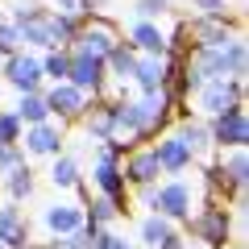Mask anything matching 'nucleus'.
Wrapping results in <instances>:
<instances>
[{"instance_id": "obj_3", "label": "nucleus", "mask_w": 249, "mask_h": 249, "mask_svg": "<svg viewBox=\"0 0 249 249\" xmlns=\"http://www.w3.org/2000/svg\"><path fill=\"white\" fill-rule=\"evenodd\" d=\"M208 137H212L216 145H229V150H245V142H249V124H245V112H241V104L216 116V124L208 129Z\"/></svg>"}, {"instance_id": "obj_29", "label": "nucleus", "mask_w": 249, "mask_h": 249, "mask_svg": "<svg viewBox=\"0 0 249 249\" xmlns=\"http://www.w3.org/2000/svg\"><path fill=\"white\" fill-rule=\"evenodd\" d=\"M17 42H21L17 25H0V50H4V54H17Z\"/></svg>"}, {"instance_id": "obj_12", "label": "nucleus", "mask_w": 249, "mask_h": 249, "mask_svg": "<svg viewBox=\"0 0 249 249\" xmlns=\"http://www.w3.org/2000/svg\"><path fill=\"white\" fill-rule=\"evenodd\" d=\"M91 178L100 183V191H104V196L112 199V204H124V175L116 170V162H112V158H104V154H100L96 175H91Z\"/></svg>"}, {"instance_id": "obj_24", "label": "nucleus", "mask_w": 249, "mask_h": 249, "mask_svg": "<svg viewBox=\"0 0 249 249\" xmlns=\"http://www.w3.org/2000/svg\"><path fill=\"white\" fill-rule=\"evenodd\" d=\"M50 183L54 187H75V183H79V166H75V158H58V162H54Z\"/></svg>"}, {"instance_id": "obj_17", "label": "nucleus", "mask_w": 249, "mask_h": 249, "mask_svg": "<svg viewBox=\"0 0 249 249\" xmlns=\"http://www.w3.org/2000/svg\"><path fill=\"white\" fill-rule=\"evenodd\" d=\"M216 178H224V183H232L241 191V187H245V150H232L229 158L220 154V170H216Z\"/></svg>"}, {"instance_id": "obj_20", "label": "nucleus", "mask_w": 249, "mask_h": 249, "mask_svg": "<svg viewBox=\"0 0 249 249\" xmlns=\"http://www.w3.org/2000/svg\"><path fill=\"white\" fill-rule=\"evenodd\" d=\"M46 116H50V108H46V96H37V91L21 96V104H17V121H25V124H42Z\"/></svg>"}, {"instance_id": "obj_1", "label": "nucleus", "mask_w": 249, "mask_h": 249, "mask_svg": "<svg viewBox=\"0 0 249 249\" xmlns=\"http://www.w3.org/2000/svg\"><path fill=\"white\" fill-rule=\"evenodd\" d=\"M142 199H145L158 216H170V220L191 216V187H187L183 178H175V183H166V187H145Z\"/></svg>"}, {"instance_id": "obj_32", "label": "nucleus", "mask_w": 249, "mask_h": 249, "mask_svg": "<svg viewBox=\"0 0 249 249\" xmlns=\"http://www.w3.org/2000/svg\"><path fill=\"white\" fill-rule=\"evenodd\" d=\"M25 249H34V245H25Z\"/></svg>"}, {"instance_id": "obj_31", "label": "nucleus", "mask_w": 249, "mask_h": 249, "mask_svg": "<svg viewBox=\"0 0 249 249\" xmlns=\"http://www.w3.org/2000/svg\"><path fill=\"white\" fill-rule=\"evenodd\" d=\"M91 249H129V245H124L121 237H96V245H91Z\"/></svg>"}, {"instance_id": "obj_16", "label": "nucleus", "mask_w": 249, "mask_h": 249, "mask_svg": "<svg viewBox=\"0 0 249 249\" xmlns=\"http://www.w3.org/2000/svg\"><path fill=\"white\" fill-rule=\"evenodd\" d=\"M154 175H158L154 150H142V154H133V158H129V166H124V178H133V183H142V187H150V183H154Z\"/></svg>"}, {"instance_id": "obj_6", "label": "nucleus", "mask_w": 249, "mask_h": 249, "mask_svg": "<svg viewBox=\"0 0 249 249\" xmlns=\"http://www.w3.org/2000/svg\"><path fill=\"white\" fill-rule=\"evenodd\" d=\"M75 42H79V50L75 54H91V58H108V50L116 46V34L104 25V21H91L83 34H75Z\"/></svg>"}, {"instance_id": "obj_25", "label": "nucleus", "mask_w": 249, "mask_h": 249, "mask_svg": "<svg viewBox=\"0 0 249 249\" xmlns=\"http://www.w3.org/2000/svg\"><path fill=\"white\" fill-rule=\"evenodd\" d=\"M116 212H121V204H112L108 196H100V199H91V224H108V220H116Z\"/></svg>"}, {"instance_id": "obj_18", "label": "nucleus", "mask_w": 249, "mask_h": 249, "mask_svg": "<svg viewBox=\"0 0 249 249\" xmlns=\"http://www.w3.org/2000/svg\"><path fill=\"white\" fill-rule=\"evenodd\" d=\"M170 237H175V229L166 224V216H145V220H142V241L150 249H162Z\"/></svg>"}, {"instance_id": "obj_5", "label": "nucleus", "mask_w": 249, "mask_h": 249, "mask_svg": "<svg viewBox=\"0 0 249 249\" xmlns=\"http://www.w3.org/2000/svg\"><path fill=\"white\" fill-rule=\"evenodd\" d=\"M4 71H9V83H13V88H21L25 96H29V91H37V83H42V62L25 58V54H9Z\"/></svg>"}, {"instance_id": "obj_26", "label": "nucleus", "mask_w": 249, "mask_h": 249, "mask_svg": "<svg viewBox=\"0 0 249 249\" xmlns=\"http://www.w3.org/2000/svg\"><path fill=\"white\" fill-rule=\"evenodd\" d=\"M17 137H21L17 112H4V108H0V145H17Z\"/></svg>"}, {"instance_id": "obj_2", "label": "nucleus", "mask_w": 249, "mask_h": 249, "mask_svg": "<svg viewBox=\"0 0 249 249\" xmlns=\"http://www.w3.org/2000/svg\"><path fill=\"white\" fill-rule=\"evenodd\" d=\"M241 104V79H208L199 83V108L212 116L229 112V108Z\"/></svg>"}, {"instance_id": "obj_30", "label": "nucleus", "mask_w": 249, "mask_h": 249, "mask_svg": "<svg viewBox=\"0 0 249 249\" xmlns=\"http://www.w3.org/2000/svg\"><path fill=\"white\" fill-rule=\"evenodd\" d=\"M224 4H229V0H196V9H204L208 17H220V13H224Z\"/></svg>"}, {"instance_id": "obj_23", "label": "nucleus", "mask_w": 249, "mask_h": 249, "mask_svg": "<svg viewBox=\"0 0 249 249\" xmlns=\"http://www.w3.org/2000/svg\"><path fill=\"white\" fill-rule=\"evenodd\" d=\"M4 187H9V196H13V199H25L29 191H34V175H29V166H17V170H9Z\"/></svg>"}, {"instance_id": "obj_13", "label": "nucleus", "mask_w": 249, "mask_h": 249, "mask_svg": "<svg viewBox=\"0 0 249 249\" xmlns=\"http://www.w3.org/2000/svg\"><path fill=\"white\" fill-rule=\"evenodd\" d=\"M42 220H46V229H50V232H58V237H71V232L83 224V212H79L75 204H54V208H46Z\"/></svg>"}, {"instance_id": "obj_4", "label": "nucleus", "mask_w": 249, "mask_h": 249, "mask_svg": "<svg viewBox=\"0 0 249 249\" xmlns=\"http://www.w3.org/2000/svg\"><path fill=\"white\" fill-rule=\"evenodd\" d=\"M67 83L79 88L83 96L96 91L104 83V58H91V54H71V67H67Z\"/></svg>"}, {"instance_id": "obj_28", "label": "nucleus", "mask_w": 249, "mask_h": 249, "mask_svg": "<svg viewBox=\"0 0 249 249\" xmlns=\"http://www.w3.org/2000/svg\"><path fill=\"white\" fill-rule=\"evenodd\" d=\"M17 166H25L21 150L17 145H0V170H17Z\"/></svg>"}, {"instance_id": "obj_22", "label": "nucleus", "mask_w": 249, "mask_h": 249, "mask_svg": "<svg viewBox=\"0 0 249 249\" xmlns=\"http://www.w3.org/2000/svg\"><path fill=\"white\" fill-rule=\"evenodd\" d=\"M104 62H112V71L121 75V79H129V75H133V67H137L133 50H129V46H121V42H116L112 50H108V58H104Z\"/></svg>"}, {"instance_id": "obj_8", "label": "nucleus", "mask_w": 249, "mask_h": 249, "mask_svg": "<svg viewBox=\"0 0 249 249\" xmlns=\"http://www.w3.org/2000/svg\"><path fill=\"white\" fill-rule=\"evenodd\" d=\"M29 229H25V216L17 212V204H4L0 208V245L4 249H25Z\"/></svg>"}, {"instance_id": "obj_15", "label": "nucleus", "mask_w": 249, "mask_h": 249, "mask_svg": "<svg viewBox=\"0 0 249 249\" xmlns=\"http://www.w3.org/2000/svg\"><path fill=\"white\" fill-rule=\"evenodd\" d=\"M133 79L142 83L145 91H158V88H166V58H137V67H133Z\"/></svg>"}, {"instance_id": "obj_7", "label": "nucleus", "mask_w": 249, "mask_h": 249, "mask_svg": "<svg viewBox=\"0 0 249 249\" xmlns=\"http://www.w3.org/2000/svg\"><path fill=\"white\" fill-rule=\"evenodd\" d=\"M154 162H158V170H166V175H183V170L191 166V154H187V145L178 142V137H162V142L154 145Z\"/></svg>"}, {"instance_id": "obj_19", "label": "nucleus", "mask_w": 249, "mask_h": 249, "mask_svg": "<svg viewBox=\"0 0 249 249\" xmlns=\"http://www.w3.org/2000/svg\"><path fill=\"white\" fill-rule=\"evenodd\" d=\"M175 137L187 145V154H191V158H196V154H204L208 145H212L208 129H204V124H191V121H183V124H178V133H175Z\"/></svg>"}, {"instance_id": "obj_27", "label": "nucleus", "mask_w": 249, "mask_h": 249, "mask_svg": "<svg viewBox=\"0 0 249 249\" xmlns=\"http://www.w3.org/2000/svg\"><path fill=\"white\" fill-rule=\"evenodd\" d=\"M67 67H71L67 54H46L42 58V75H50V79H58V83H67Z\"/></svg>"}, {"instance_id": "obj_14", "label": "nucleus", "mask_w": 249, "mask_h": 249, "mask_svg": "<svg viewBox=\"0 0 249 249\" xmlns=\"http://www.w3.org/2000/svg\"><path fill=\"white\" fill-rule=\"evenodd\" d=\"M133 46L145 50L150 58H162V54H166V34H162L154 21H137L133 25Z\"/></svg>"}, {"instance_id": "obj_11", "label": "nucleus", "mask_w": 249, "mask_h": 249, "mask_svg": "<svg viewBox=\"0 0 249 249\" xmlns=\"http://www.w3.org/2000/svg\"><path fill=\"white\" fill-rule=\"evenodd\" d=\"M196 232H199V241H208V245L229 241V212H224V208H204V216L196 220Z\"/></svg>"}, {"instance_id": "obj_9", "label": "nucleus", "mask_w": 249, "mask_h": 249, "mask_svg": "<svg viewBox=\"0 0 249 249\" xmlns=\"http://www.w3.org/2000/svg\"><path fill=\"white\" fill-rule=\"evenodd\" d=\"M83 104H88V96H83L79 88H71V83H54L50 96H46V108L58 112V116H79Z\"/></svg>"}, {"instance_id": "obj_10", "label": "nucleus", "mask_w": 249, "mask_h": 249, "mask_svg": "<svg viewBox=\"0 0 249 249\" xmlns=\"http://www.w3.org/2000/svg\"><path fill=\"white\" fill-rule=\"evenodd\" d=\"M25 145H29V154H58V145H62V124H50V121L29 124Z\"/></svg>"}, {"instance_id": "obj_21", "label": "nucleus", "mask_w": 249, "mask_h": 249, "mask_svg": "<svg viewBox=\"0 0 249 249\" xmlns=\"http://www.w3.org/2000/svg\"><path fill=\"white\" fill-rule=\"evenodd\" d=\"M88 133L96 137V142H112V137H116L112 108H91V116H88Z\"/></svg>"}]
</instances>
